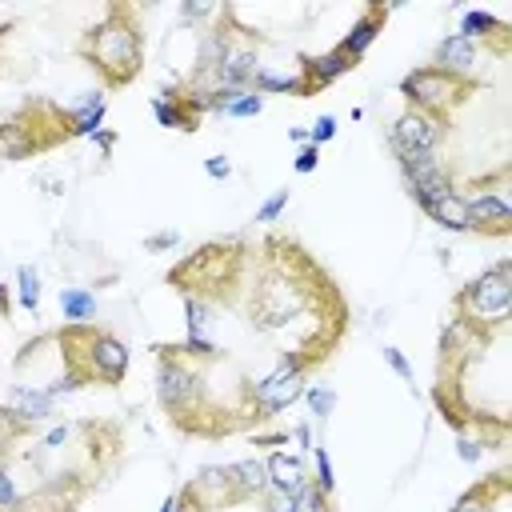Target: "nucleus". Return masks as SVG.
I'll return each mask as SVG.
<instances>
[{"mask_svg": "<svg viewBox=\"0 0 512 512\" xmlns=\"http://www.w3.org/2000/svg\"><path fill=\"white\" fill-rule=\"evenodd\" d=\"M56 512H68V508H56Z\"/></svg>", "mask_w": 512, "mask_h": 512, "instance_id": "a18cd8bd", "label": "nucleus"}, {"mask_svg": "<svg viewBox=\"0 0 512 512\" xmlns=\"http://www.w3.org/2000/svg\"><path fill=\"white\" fill-rule=\"evenodd\" d=\"M336 128H340V120H336L332 112H324V116H316V124L308 128V144H316V148H320V144H328V140L336 136Z\"/></svg>", "mask_w": 512, "mask_h": 512, "instance_id": "7c9ffc66", "label": "nucleus"}, {"mask_svg": "<svg viewBox=\"0 0 512 512\" xmlns=\"http://www.w3.org/2000/svg\"><path fill=\"white\" fill-rule=\"evenodd\" d=\"M0 512H24L20 488H16V480L8 476V468H4V464H0Z\"/></svg>", "mask_w": 512, "mask_h": 512, "instance_id": "c85d7f7f", "label": "nucleus"}, {"mask_svg": "<svg viewBox=\"0 0 512 512\" xmlns=\"http://www.w3.org/2000/svg\"><path fill=\"white\" fill-rule=\"evenodd\" d=\"M264 468H268V488H280L288 496H296L304 484H312V472L304 468V456L296 452H268L264 456Z\"/></svg>", "mask_w": 512, "mask_h": 512, "instance_id": "2eb2a0df", "label": "nucleus"}, {"mask_svg": "<svg viewBox=\"0 0 512 512\" xmlns=\"http://www.w3.org/2000/svg\"><path fill=\"white\" fill-rule=\"evenodd\" d=\"M316 360H320L316 352H284L280 364H276L264 380H256V384L248 388V416H252V420H272L276 412L292 408V404L304 396L308 372H312Z\"/></svg>", "mask_w": 512, "mask_h": 512, "instance_id": "6e6552de", "label": "nucleus"}, {"mask_svg": "<svg viewBox=\"0 0 512 512\" xmlns=\"http://www.w3.org/2000/svg\"><path fill=\"white\" fill-rule=\"evenodd\" d=\"M448 136V120L424 116L416 108H404L392 124H388V148L392 156H408V152H440Z\"/></svg>", "mask_w": 512, "mask_h": 512, "instance_id": "9d476101", "label": "nucleus"}, {"mask_svg": "<svg viewBox=\"0 0 512 512\" xmlns=\"http://www.w3.org/2000/svg\"><path fill=\"white\" fill-rule=\"evenodd\" d=\"M300 400H308V408H312V416H316L320 424L336 412V388H332V384H308Z\"/></svg>", "mask_w": 512, "mask_h": 512, "instance_id": "b1692460", "label": "nucleus"}, {"mask_svg": "<svg viewBox=\"0 0 512 512\" xmlns=\"http://www.w3.org/2000/svg\"><path fill=\"white\" fill-rule=\"evenodd\" d=\"M60 348L64 352V368L76 372L84 384H120L128 376V364H132V352L120 336L104 332V328H92V324H68L60 328Z\"/></svg>", "mask_w": 512, "mask_h": 512, "instance_id": "39448f33", "label": "nucleus"}, {"mask_svg": "<svg viewBox=\"0 0 512 512\" xmlns=\"http://www.w3.org/2000/svg\"><path fill=\"white\" fill-rule=\"evenodd\" d=\"M92 140H96V144H100L104 152H112V144H116V136H112V132H104V128H100V132H96Z\"/></svg>", "mask_w": 512, "mask_h": 512, "instance_id": "79ce46f5", "label": "nucleus"}, {"mask_svg": "<svg viewBox=\"0 0 512 512\" xmlns=\"http://www.w3.org/2000/svg\"><path fill=\"white\" fill-rule=\"evenodd\" d=\"M260 112H264V96L248 88V92H240L220 116H228V120H252V116H260Z\"/></svg>", "mask_w": 512, "mask_h": 512, "instance_id": "a878e982", "label": "nucleus"}, {"mask_svg": "<svg viewBox=\"0 0 512 512\" xmlns=\"http://www.w3.org/2000/svg\"><path fill=\"white\" fill-rule=\"evenodd\" d=\"M80 384H84V380H80L76 372H68V368H64V376H56L52 384H44V392H48L52 400H60V396H68V392H76Z\"/></svg>", "mask_w": 512, "mask_h": 512, "instance_id": "72a5a7b5", "label": "nucleus"}, {"mask_svg": "<svg viewBox=\"0 0 512 512\" xmlns=\"http://www.w3.org/2000/svg\"><path fill=\"white\" fill-rule=\"evenodd\" d=\"M16 300L24 312H40V272L32 264L16 268Z\"/></svg>", "mask_w": 512, "mask_h": 512, "instance_id": "4be33fe9", "label": "nucleus"}, {"mask_svg": "<svg viewBox=\"0 0 512 512\" xmlns=\"http://www.w3.org/2000/svg\"><path fill=\"white\" fill-rule=\"evenodd\" d=\"M76 56L88 60L108 88H128L144 68V28L136 20V8L108 4L104 16L80 36Z\"/></svg>", "mask_w": 512, "mask_h": 512, "instance_id": "f03ea898", "label": "nucleus"}, {"mask_svg": "<svg viewBox=\"0 0 512 512\" xmlns=\"http://www.w3.org/2000/svg\"><path fill=\"white\" fill-rule=\"evenodd\" d=\"M312 484L320 488V492H328V496H336V468H332V456H328V448H324V440H316L312 444Z\"/></svg>", "mask_w": 512, "mask_h": 512, "instance_id": "5701e85b", "label": "nucleus"}, {"mask_svg": "<svg viewBox=\"0 0 512 512\" xmlns=\"http://www.w3.org/2000/svg\"><path fill=\"white\" fill-rule=\"evenodd\" d=\"M216 4H200V0H180V20H216Z\"/></svg>", "mask_w": 512, "mask_h": 512, "instance_id": "473e14b6", "label": "nucleus"}, {"mask_svg": "<svg viewBox=\"0 0 512 512\" xmlns=\"http://www.w3.org/2000/svg\"><path fill=\"white\" fill-rule=\"evenodd\" d=\"M156 400L164 404L176 428L200 436V420L208 416L204 376H200V364L188 360L176 344L156 348Z\"/></svg>", "mask_w": 512, "mask_h": 512, "instance_id": "20e7f679", "label": "nucleus"}, {"mask_svg": "<svg viewBox=\"0 0 512 512\" xmlns=\"http://www.w3.org/2000/svg\"><path fill=\"white\" fill-rule=\"evenodd\" d=\"M288 136H292L296 144H308V128H288Z\"/></svg>", "mask_w": 512, "mask_h": 512, "instance_id": "37998d69", "label": "nucleus"}, {"mask_svg": "<svg viewBox=\"0 0 512 512\" xmlns=\"http://www.w3.org/2000/svg\"><path fill=\"white\" fill-rule=\"evenodd\" d=\"M172 512H200V504L192 500V492H188L184 484L176 488V508H172Z\"/></svg>", "mask_w": 512, "mask_h": 512, "instance_id": "58836bf2", "label": "nucleus"}, {"mask_svg": "<svg viewBox=\"0 0 512 512\" xmlns=\"http://www.w3.org/2000/svg\"><path fill=\"white\" fill-rule=\"evenodd\" d=\"M292 440H296V444H300L304 452H312V444H316V440H312V428H308V424H296V428H292Z\"/></svg>", "mask_w": 512, "mask_h": 512, "instance_id": "ea45409f", "label": "nucleus"}, {"mask_svg": "<svg viewBox=\"0 0 512 512\" xmlns=\"http://www.w3.org/2000/svg\"><path fill=\"white\" fill-rule=\"evenodd\" d=\"M384 364H388V368H392L408 388H416V372H412V364H408V356H404L400 348H392V344H388V348H384Z\"/></svg>", "mask_w": 512, "mask_h": 512, "instance_id": "c756f323", "label": "nucleus"}, {"mask_svg": "<svg viewBox=\"0 0 512 512\" xmlns=\"http://www.w3.org/2000/svg\"><path fill=\"white\" fill-rule=\"evenodd\" d=\"M476 88H480L476 76H452V72H440L436 64H420V68L400 76L404 108H416V112L436 116V120H448Z\"/></svg>", "mask_w": 512, "mask_h": 512, "instance_id": "0eeeda50", "label": "nucleus"}, {"mask_svg": "<svg viewBox=\"0 0 512 512\" xmlns=\"http://www.w3.org/2000/svg\"><path fill=\"white\" fill-rule=\"evenodd\" d=\"M508 496V484H504V476H492L488 484H476V488H468L456 504H452V512H496V504Z\"/></svg>", "mask_w": 512, "mask_h": 512, "instance_id": "aec40b11", "label": "nucleus"}, {"mask_svg": "<svg viewBox=\"0 0 512 512\" xmlns=\"http://www.w3.org/2000/svg\"><path fill=\"white\" fill-rule=\"evenodd\" d=\"M280 252L284 256L268 260L248 288V320L256 332H280L316 308V296L308 292V280H304L316 272V264L292 240L288 244L280 240Z\"/></svg>", "mask_w": 512, "mask_h": 512, "instance_id": "f257e3e1", "label": "nucleus"}, {"mask_svg": "<svg viewBox=\"0 0 512 512\" xmlns=\"http://www.w3.org/2000/svg\"><path fill=\"white\" fill-rule=\"evenodd\" d=\"M184 488L192 492V500L200 504V512H216V508H228V504H244L240 492H236V480H232V468H228V464H204V468H196V476L184 480Z\"/></svg>", "mask_w": 512, "mask_h": 512, "instance_id": "f8f14e48", "label": "nucleus"}, {"mask_svg": "<svg viewBox=\"0 0 512 512\" xmlns=\"http://www.w3.org/2000/svg\"><path fill=\"white\" fill-rule=\"evenodd\" d=\"M172 508H176V492H172V496H168V500H164V504H160L156 512H172Z\"/></svg>", "mask_w": 512, "mask_h": 512, "instance_id": "c03bdc74", "label": "nucleus"}, {"mask_svg": "<svg viewBox=\"0 0 512 512\" xmlns=\"http://www.w3.org/2000/svg\"><path fill=\"white\" fill-rule=\"evenodd\" d=\"M348 72H356V64L348 56H340L336 48H328V52H304L300 56V76H296L300 80V96H316V92H324L328 84H336Z\"/></svg>", "mask_w": 512, "mask_h": 512, "instance_id": "ddd939ff", "label": "nucleus"}, {"mask_svg": "<svg viewBox=\"0 0 512 512\" xmlns=\"http://www.w3.org/2000/svg\"><path fill=\"white\" fill-rule=\"evenodd\" d=\"M252 92H260V96H272V92H292V96H300V80H296V76H280V72L260 68L256 80H252Z\"/></svg>", "mask_w": 512, "mask_h": 512, "instance_id": "393cba45", "label": "nucleus"}, {"mask_svg": "<svg viewBox=\"0 0 512 512\" xmlns=\"http://www.w3.org/2000/svg\"><path fill=\"white\" fill-rule=\"evenodd\" d=\"M420 212H424L432 224L448 228V232H468V208H464V192H460V188L448 192V196H440V200H432V204H424Z\"/></svg>", "mask_w": 512, "mask_h": 512, "instance_id": "a211bd4d", "label": "nucleus"}, {"mask_svg": "<svg viewBox=\"0 0 512 512\" xmlns=\"http://www.w3.org/2000/svg\"><path fill=\"white\" fill-rule=\"evenodd\" d=\"M496 176L488 180H476L472 192L464 196V208H468V232H480V236H512V204L504 196V188H492Z\"/></svg>", "mask_w": 512, "mask_h": 512, "instance_id": "1a4fd4ad", "label": "nucleus"}, {"mask_svg": "<svg viewBox=\"0 0 512 512\" xmlns=\"http://www.w3.org/2000/svg\"><path fill=\"white\" fill-rule=\"evenodd\" d=\"M512 320V260H496L452 296V324L476 336H500Z\"/></svg>", "mask_w": 512, "mask_h": 512, "instance_id": "7ed1b4c3", "label": "nucleus"}, {"mask_svg": "<svg viewBox=\"0 0 512 512\" xmlns=\"http://www.w3.org/2000/svg\"><path fill=\"white\" fill-rule=\"evenodd\" d=\"M484 452H488L484 440H476V436H456V456H460L464 464H480Z\"/></svg>", "mask_w": 512, "mask_h": 512, "instance_id": "2f4dec72", "label": "nucleus"}, {"mask_svg": "<svg viewBox=\"0 0 512 512\" xmlns=\"http://www.w3.org/2000/svg\"><path fill=\"white\" fill-rule=\"evenodd\" d=\"M248 252L240 240H224V244H204L196 256L180 260L172 268V284H184L180 292H192V296H204V300H216V296H228L236 284H240V264Z\"/></svg>", "mask_w": 512, "mask_h": 512, "instance_id": "423d86ee", "label": "nucleus"}, {"mask_svg": "<svg viewBox=\"0 0 512 512\" xmlns=\"http://www.w3.org/2000/svg\"><path fill=\"white\" fill-rule=\"evenodd\" d=\"M288 196H292L288 188H276V192L256 208V224H276V220H280V212L288 208Z\"/></svg>", "mask_w": 512, "mask_h": 512, "instance_id": "cd10ccee", "label": "nucleus"}, {"mask_svg": "<svg viewBox=\"0 0 512 512\" xmlns=\"http://www.w3.org/2000/svg\"><path fill=\"white\" fill-rule=\"evenodd\" d=\"M456 36H464V40H472V44H476V40H500L496 48L508 52V24H504L500 16H492V12H484V8H464Z\"/></svg>", "mask_w": 512, "mask_h": 512, "instance_id": "f3484780", "label": "nucleus"}, {"mask_svg": "<svg viewBox=\"0 0 512 512\" xmlns=\"http://www.w3.org/2000/svg\"><path fill=\"white\" fill-rule=\"evenodd\" d=\"M96 308H100L96 292H88V288H60V312H64L68 324H88L96 316Z\"/></svg>", "mask_w": 512, "mask_h": 512, "instance_id": "412c9836", "label": "nucleus"}, {"mask_svg": "<svg viewBox=\"0 0 512 512\" xmlns=\"http://www.w3.org/2000/svg\"><path fill=\"white\" fill-rule=\"evenodd\" d=\"M204 172H208V180H228L232 176V160L228 156H208L204 160Z\"/></svg>", "mask_w": 512, "mask_h": 512, "instance_id": "e433bc0d", "label": "nucleus"}, {"mask_svg": "<svg viewBox=\"0 0 512 512\" xmlns=\"http://www.w3.org/2000/svg\"><path fill=\"white\" fill-rule=\"evenodd\" d=\"M52 416H56V400L44 392V384H16L8 392V400L0 404V424H8L12 436H20Z\"/></svg>", "mask_w": 512, "mask_h": 512, "instance_id": "9b49d317", "label": "nucleus"}, {"mask_svg": "<svg viewBox=\"0 0 512 512\" xmlns=\"http://www.w3.org/2000/svg\"><path fill=\"white\" fill-rule=\"evenodd\" d=\"M260 500H264L268 512H296V500H292L288 492H280V488H268Z\"/></svg>", "mask_w": 512, "mask_h": 512, "instance_id": "c9c22d12", "label": "nucleus"}, {"mask_svg": "<svg viewBox=\"0 0 512 512\" xmlns=\"http://www.w3.org/2000/svg\"><path fill=\"white\" fill-rule=\"evenodd\" d=\"M316 164H320V148H316V144H300V152H296L292 168H296L300 176H308V172H316Z\"/></svg>", "mask_w": 512, "mask_h": 512, "instance_id": "f704fd0d", "label": "nucleus"}, {"mask_svg": "<svg viewBox=\"0 0 512 512\" xmlns=\"http://www.w3.org/2000/svg\"><path fill=\"white\" fill-rule=\"evenodd\" d=\"M432 64H436L440 72H452V76H476V44L464 40V36H456V32H448V36L436 44Z\"/></svg>", "mask_w": 512, "mask_h": 512, "instance_id": "dca6fc26", "label": "nucleus"}, {"mask_svg": "<svg viewBox=\"0 0 512 512\" xmlns=\"http://www.w3.org/2000/svg\"><path fill=\"white\" fill-rule=\"evenodd\" d=\"M68 440V428L64 424H56V428H48V436H44V448H60Z\"/></svg>", "mask_w": 512, "mask_h": 512, "instance_id": "a19ab883", "label": "nucleus"}, {"mask_svg": "<svg viewBox=\"0 0 512 512\" xmlns=\"http://www.w3.org/2000/svg\"><path fill=\"white\" fill-rule=\"evenodd\" d=\"M228 468H232V480H236L240 500H260L268 492V468H264L260 456H244V460H236Z\"/></svg>", "mask_w": 512, "mask_h": 512, "instance_id": "6ab92c4d", "label": "nucleus"}, {"mask_svg": "<svg viewBox=\"0 0 512 512\" xmlns=\"http://www.w3.org/2000/svg\"><path fill=\"white\" fill-rule=\"evenodd\" d=\"M176 244H180V232H156V236L144 240L148 252H164V248H176Z\"/></svg>", "mask_w": 512, "mask_h": 512, "instance_id": "4c0bfd02", "label": "nucleus"}, {"mask_svg": "<svg viewBox=\"0 0 512 512\" xmlns=\"http://www.w3.org/2000/svg\"><path fill=\"white\" fill-rule=\"evenodd\" d=\"M292 500H296V512H336L332 496H328V492H320L316 484H304Z\"/></svg>", "mask_w": 512, "mask_h": 512, "instance_id": "bb28decb", "label": "nucleus"}, {"mask_svg": "<svg viewBox=\"0 0 512 512\" xmlns=\"http://www.w3.org/2000/svg\"><path fill=\"white\" fill-rule=\"evenodd\" d=\"M384 20H388V8L384 4H368L356 20H352V28L340 36V44H336V52L340 56H348L352 64H360L364 60V52L376 44V36L384 32Z\"/></svg>", "mask_w": 512, "mask_h": 512, "instance_id": "4468645a", "label": "nucleus"}]
</instances>
